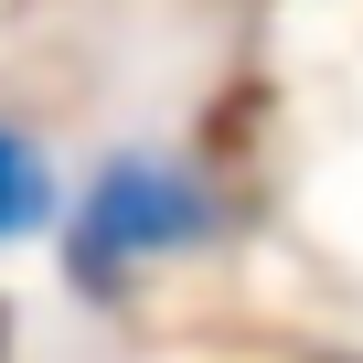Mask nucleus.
I'll use <instances>...</instances> for the list:
<instances>
[{
	"mask_svg": "<svg viewBox=\"0 0 363 363\" xmlns=\"http://www.w3.org/2000/svg\"><path fill=\"white\" fill-rule=\"evenodd\" d=\"M0 352H11V310H0Z\"/></svg>",
	"mask_w": 363,
	"mask_h": 363,
	"instance_id": "7ed1b4c3",
	"label": "nucleus"
},
{
	"mask_svg": "<svg viewBox=\"0 0 363 363\" xmlns=\"http://www.w3.org/2000/svg\"><path fill=\"white\" fill-rule=\"evenodd\" d=\"M225 235V203H214V182L203 171H182L160 150H118L96 182H86V203L65 214V278L86 299H118L139 267L160 257H193Z\"/></svg>",
	"mask_w": 363,
	"mask_h": 363,
	"instance_id": "f257e3e1",
	"label": "nucleus"
},
{
	"mask_svg": "<svg viewBox=\"0 0 363 363\" xmlns=\"http://www.w3.org/2000/svg\"><path fill=\"white\" fill-rule=\"evenodd\" d=\"M65 214V182H54V150L33 128L0 118V246H33L43 225Z\"/></svg>",
	"mask_w": 363,
	"mask_h": 363,
	"instance_id": "f03ea898",
	"label": "nucleus"
},
{
	"mask_svg": "<svg viewBox=\"0 0 363 363\" xmlns=\"http://www.w3.org/2000/svg\"><path fill=\"white\" fill-rule=\"evenodd\" d=\"M331 363H352V352H331Z\"/></svg>",
	"mask_w": 363,
	"mask_h": 363,
	"instance_id": "20e7f679",
	"label": "nucleus"
}]
</instances>
